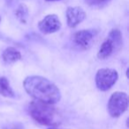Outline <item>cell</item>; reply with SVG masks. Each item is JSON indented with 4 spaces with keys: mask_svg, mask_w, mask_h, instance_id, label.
<instances>
[{
    "mask_svg": "<svg viewBox=\"0 0 129 129\" xmlns=\"http://www.w3.org/2000/svg\"><path fill=\"white\" fill-rule=\"evenodd\" d=\"M24 89L36 101L54 105L61 99L59 89L49 79L40 76H30L23 82Z\"/></svg>",
    "mask_w": 129,
    "mask_h": 129,
    "instance_id": "1",
    "label": "cell"
},
{
    "mask_svg": "<svg viewBox=\"0 0 129 129\" xmlns=\"http://www.w3.org/2000/svg\"><path fill=\"white\" fill-rule=\"evenodd\" d=\"M29 115L36 122L44 126H55L60 123L58 111L52 105L32 101L28 107Z\"/></svg>",
    "mask_w": 129,
    "mask_h": 129,
    "instance_id": "2",
    "label": "cell"
},
{
    "mask_svg": "<svg viewBox=\"0 0 129 129\" xmlns=\"http://www.w3.org/2000/svg\"><path fill=\"white\" fill-rule=\"evenodd\" d=\"M122 42V36L119 29H113L110 32L109 36L101 45L99 51L97 53V57L101 60H104L110 57L114 52L117 47L120 46Z\"/></svg>",
    "mask_w": 129,
    "mask_h": 129,
    "instance_id": "3",
    "label": "cell"
},
{
    "mask_svg": "<svg viewBox=\"0 0 129 129\" xmlns=\"http://www.w3.org/2000/svg\"><path fill=\"white\" fill-rule=\"evenodd\" d=\"M128 107V97L125 92L117 91L110 98L107 110L112 117L118 118L126 111Z\"/></svg>",
    "mask_w": 129,
    "mask_h": 129,
    "instance_id": "4",
    "label": "cell"
},
{
    "mask_svg": "<svg viewBox=\"0 0 129 129\" xmlns=\"http://www.w3.org/2000/svg\"><path fill=\"white\" fill-rule=\"evenodd\" d=\"M119 75L115 70L112 69H101L96 75V84L102 91L110 90L117 82Z\"/></svg>",
    "mask_w": 129,
    "mask_h": 129,
    "instance_id": "5",
    "label": "cell"
},
{
    "mask_svg": "<svg viewBox=\"0 0 129 129\" xmlns=\"http://www.w3.org/2000/svg\"><path fill=\"white\" fill-rule=\"evenodd\" d=\"M61 26L62 25L59 17L55 14L47 15L38 23V28L44 34H50L58 32L60 29Z\"/></svg>",
    "mask_w": 129,
    "mask_h": 129,
    "instance_id": "6",
    "label": "cell"
},
{
    "mask_svg": "<svg viewBox=\"0 0 129 129\" xmlns=\"http://www.w3.org/2000/svg\"><path fill=\"white\" fill-rule=\"evenodd\" d=\"M94 39V32L91 30H81L72 36V41L76 47L81 49H87L91 46Z\"/></svg>",
    "mask_w": 129,
    "mask_h": 129,
    "instance_id": "7",
    "label": "cell"
},
{
    "mask_svg": "<svg viewBox=\"0 0 129 129\" xmlns=\"http://www.w3.org/2000/svg\"><path fill=\"white\" fill-rule=\"evenodd\" d=\"M86 18L84 10L79 6H73L67 8L66 19L67 24L70 27H75L77 25L81 23Z\"/></svg>",
    "mask_w": 129,
    "mask_h": 129,
    "instance_id": "8",
    "label": "cell"
},
{
    "mask_svg": "<svg viewBox=\"0 0 129 129\" xmlns=\"http://www.w3.org/2000/svg\"><path fill=\"white\" fill-rule=\"evenodd\" d=\"M2 59L5 63L11 64V63H14L19 60H21V54L16 48L10 47V48H7L4 50L3 54H2Z\"/></svg>",
    "mask_w": 129,
    "mask_h": 129,
    "instance_id": "9",
    "label": "cell"
},
{
    "mask_svg": "<svg viewBox=\"0 0 129 129\" xmlns=\"http://www.w3.org/2000/svg\"><path fill=\"white\" fill-rule=\"evenodd\" d=\"M0 95L5 98H14V94L12 89L11 88L9 81L6 77H0Z\"/></svg>",
    "mask_w": 129,
    "mask_h": 129,
    "instance_id": "10",
    "label": "cell"
},
{
    "mask_svg": "<svg viewBox=\"0 0 129 129\" xmlns=\"http://www.w3.org/2000/svg\"><path fill=\"white\" fill-rule=\"evenodd\" d=\"M16 15H17V17L19 18L21 21H24L25 22V19H26L27 16H28V9L25 6V5H20L17 12H16Z\"/></svg>",
    "mask_w": 129,
    "mask_h": 129,
    "instance_id": "11",
    "label": "cell"
},
{
    "mask_svg": "<svg viewBox=\"0 0 129 129\" xmlns=\"http://www.w3.org/2000/svg\"><path fill=\"white\" fill-rule=\"evenodd\" d=\"M86 3L88 4L89 6H98L101 7L103 5H105L108 4L110 0H85Z\"/></svg>",
    "mask_w": 129,
    "mask_h": 129,
    "instance_id": "12",
    "label": "cell"
},
{
    "mask_svg": "<svg viewBox=\"0 0 129 129\" xmlns=\"http://www.w3.org/2000/svg\"><path fill=\"white\" fill-rule=\"evenodd\" d=\"M3 129H23V126L19 123H12V124L7 125Z\"/></svg>",
    "mask_w": 129,
    "mask_h": 129,
    "instance_id": "13",
    "label": "cell"
},
{
    "mask_svg": "<svg viewBox=\"0 0 129 129\" xmlns=\"http://www.w3.org/2000/svg\"><path fill=\"white\" fill-rule=\"evenodd\" d=\"M46 1H59V0H46Z\"/></svg>",
    "mask_w": 129,
    "mask_h": 129,
    "instance_id": "14",
    "label": "cell"
},
{
    "mask_svg": "<svg viewBox=\"0 0 129 129\" xmlns=\"http://www.w3.org/2000/svg\"><path fill=\"white\" fill-rule=\"evenodd\" d=\"M49 129H57V128H49Z\"/></svg>",
    "mask_w": 129,
    "mask_h": 129,
    "instance_id": "15",
    "label": "cell"
},
{
    "mask_svg": "<svg viewBox=\"0 0 129 129\" xmlns=\"http://www.w3.org/2000/svg\"><path fill=\"white\" fill-rule=\"evenodd\" d=\"M0 21H1V18H0Z\"/></svg>",
    "mask_w": 129,
    "mask_h": 129,
    "instance_id": "16",
    "label": "cell"
}]
</instances>
